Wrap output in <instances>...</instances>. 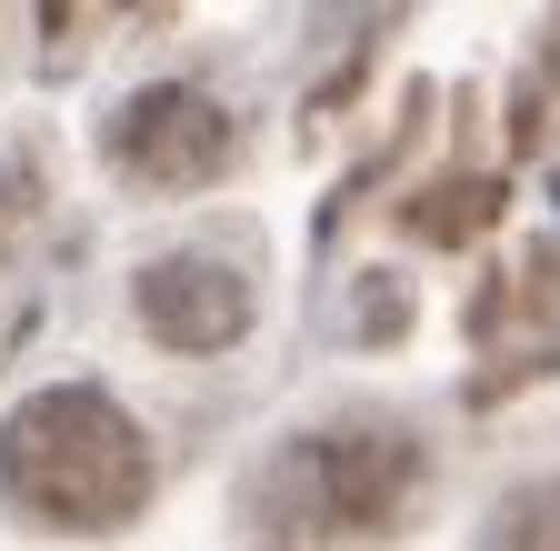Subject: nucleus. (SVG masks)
<instances>
[{"label": "nucleus", "instance_id": "obj_5", "mask_svg": "<svg viewBox=\"0 0 560 551\" xmlns=\"http://www.w3.org/2000/svg\"><path fill=\"white\" fill-rule=\"evenodd\" d=\"M480 551H560V481H530L490 512V541Z\"/></svg>", "mask_w": 560, "mask_h": 551}, {"label": "nucleus", "instance_id": "obj_4", "mask_svg": "<svg viewBox=\"0 0 560 551\" xmlns=\"http://www.w3.org/2000/svg\"><path fill=\"white\" fill-rule=\"evenodd\" d=\"M140 321H151V341H171V352H231V341L250 331V282L221 261H151L140 271Z\"/></svg>", "mask_w": 560, "mask_h": 551}, {"label": "nucleus", "instance_id": "obj_1", "mask_svg": "<svg viewBox=\"0 0 560 551\" xmlns=\"http://www.w3.org/2000/svg\"><path fill=\"white\" fill-rule=\"evenodd\" d=\"M0 492L50 531H110L151 502V451L91 381H50L0 422Z\"/></svg>", "mask_w": 560, "mask_h": 551}, {"label": "nucleus", "instance_id": "obj_2", "mask_svg": "<svg viewBox=\"0 0 560 551\" xmlns=\"http://www.w3.org/2000/svg\"><path fill=\"white\" fill-rule=\"evenodd\" d=\"M110 151L151 191H200V181H221V161H231V120H221V101H200V91H140L110 120Z\"/></svg>", "mask_w": 560, "mask_h": 551}, {"label": "nucleus", "instance_id": "obj_3", "mask_svg": "<svg viewBox=\"0 0 560 551\" xmlns=\"http://www.w3.org/2000/svg\"><path fill=\"white\" fill-rule=\"evenodd\" d=\"M301 471L320 481V521L371 541V531H390L400 502H410L420 441H400V432H320V441L301 451Z\"/></svg>", "mask_w": 560, "mask_h": 551}]
</instances>
